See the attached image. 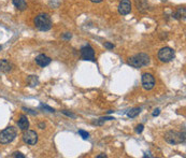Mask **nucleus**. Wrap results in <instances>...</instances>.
Wrapping results in <instances>:
<instances>
[{
	"label": "nucleus",
	"mask_w": 186,
	"mask_h": 158,
	"mask_svg": "<svg viewBox=\"0 0 186 158\" xmlns=\"http://www.w3.org/2000/svg\"><path fill=\"white\" fill-rule=\"evenodd\" d=\"M13 1V5H15L16 9H18L20 11H24L27 8V3L25 0H12Z\"/></svg>",
	"instance_id": "ddd939ff"
},
{
	"label": "nucleus",
	"mask_w": 186,
	"mask_h": 158,
	"mask_svg": "<svg viewBox=\"0 0 186 158\" xmlns=\"http://www.w3.org/2000/svg\"><path fill=\"white\" fill-rule=\"evenodd\" d=\"M159 113H160V110H159V109H155L154 112H153V116H158Z\"/></svg>",
	"instance_id": "a878e982"
},
{
	"label": "nucleus",
	"mask_w": 186,
	"mask_h": 158,
	"mask_svg": "<svg viewBox=\"0 0 186 158\" xmlns=\"http://www.w3.org/2000/svg\"><path fill=\"white\" fill-rule=\"evenodd\" d=\"M137 8L141 12H144L147 9V2L145 0H137Z\"/></svg>",
	"instance_id": "2eb2a0df"
},
{
	"label": "nucleus",
	"mask_w": 186,
	"mask_h": 158,
	"mask_svg": "<svg viewBox=\"0 0 186 158\" xmlns=\"http://www.w3.org/2000/svg\"><path fill=\"white\" fill-rule=\"evenodd\" d=\"M23 140L28 145H36L38 142V134L34 130H26L23 134Z\"/></svg>",
	"instance_id": "423d86ee"
},
{
	"label": "nucleus",
	"mask_w": 186,
	"mask_h": 158,
	"mask_svg": "<svg viewBox=\"0 0 186 158\" xmlns=\"http://www.w3.org/2000/svg\"><path fill=\"white\" fill-rule=\"evenodd\" d=\"M184 16H185V9H184V8H183V9H179L177 10V12L174 14V17H175V19H182V17L184 19Z\"/></svg>",
	"instance_id": "f3484780"
},
{
	"label": "nucleus",
	"mask_w": 186,
	"mask_h": 158,
	"mask_svg": "<svg viewBox=\"0 0 186 158\" xmlns=\"http://www.w3.org/2000/svg\"><path fill=\"white\" fill-rule=\"evenodd\" d=\"M12 157H18V158H25V155H23L22 153L20 152H14V153L11 155Z\"/></svg>",
	"instance_id": "412c9836"
},
{
	"label": "nucleus",
	"mask_w": 186,
	"mask_h": 158,
	"mask_svg": "<svg viewBox=\"0 0 186 158\" xmlns=\"http://www.w3.org/2000/svg\"><path fill=\"white\" fill-rule=\"evenodd\" d=\"M12 68H13V66L9 60H7V59H1L0 60V71L8 73V72H10L12 70Z\"/></svg>",
	"instance_id": "f8f14e48"
},
{
	"label": "nucleus",
	"mask_w": 186,
	"mask_h": 158,
	"mask_svg": "<svg viewBox=\"0 0 186 158\" xmlns=\"http://www.w3.org/2000/svg\"><path fill=\"white\" fill-rule=\"evenodd\" d=\"M92 2H94V3H99V2H101L102 0H90Z\"/></svg>",
	"instance_id": "c85d7f7f"
},
{
	"label": "nucleus",
	"mask_w": 186,
	"mask_h": 158,
	"mask_svg": "<svg viewBox=\"0 0 186 158\" xmlns=\"http://www.w3.org/2000/svg\"><path fill=\"white\" fill-rule=\"evenodd\" d=\"M78 134H80V136L82 137V139H84V140H87L88 138H89V134H88L87 131H85V130L80 129L78 130Z\"/></svg>",
	"instance_id": "a211bd4d"
},
{
	"label": "nucleus",
	"mask_w": 186,
	"mask_h": 158,
	"mask_svg": "<svg viewBox=\"0 0 186 158\" xmlns=\"http://www.w3.org/2000/svg\"><path fill=\"white\" fill-rule=\"evenodd\" d=\"M17 126L20 130H27L29 127V120L27 118V116L24 114H22L20 116V120L17 122Z\"/></svg>",
	"instance_id": "9b49d317"
},
{
	"label": "nucleus",
	"mask_w": 186,
	"mask_h": 158,
	"mask_svg": "<svg viewBox=\"0 0 186 158\" xmlns=\"http://www.w3.org/2000/svg\"><path fill=\"white\" fill-rule=\"evenodd\" d=\"M165 139L168 143L170 144H181L185 142V131L183 132H177V131H173L170 130L165 134Z\"/></svg>",
	"instance_id": "20e7f679"
},
{
	"label": "nucleus",
	"mask_w": 186,
	"mask_h": 158,
	"mask_svg": "<svg viewBox=\"0 0 186 158\" xmlns=\"http://www.w3.org/2000/svg\"><path fill=\"white\" fill-rule=\"evenodd\" d=\"M34 25L41 31H47L52 28V20L47 14H39L34 19Z\"/></svg>",
	"instance_id": "f03ea898"
},
{
	"label": "nucleus",
	"mask_w": 186,
	"mask_h": 158,
	"mask_svg": "<svg viewBox=\"0 0 186 158\" xmlns=\"http://www.w3.org/2000/svg\"><path fill=\"white\" fill-rule=\"evenodd\" d=\"M140 112H141V109L140 108H133L131 110H129L127 112V116L128 117H130V118H133V117H136L137 115L140 114Z\"/></svg>",
	"instance_id": "4468645a"
},
{
	"label": "nucleus",
	"mask_w": 186,
	"mask_h": 158,
	"mask_svg": "<svg viewBox=\"0 0 186 158\" xmlns=\"http://www.w3.org/2000/svg\"><path fill=\"white\" fill-rule=\"evenodd\" d=\"M28 83H29V85L31 87H34L38 85V83H39V81H38V77H34V75H30L29 77H28Z\"/></svg>",
	"instance_id": "dca6fc26"
},
{
	"label": "nucleus",
	"mask_w": 186,
	"mask_h": 158,
	"mask_svg": "<svg viewBox=\"0 0 186 158\" xmlns=\"http://www.w3.org/2000/svg\"><path fill=\"white\" fill-rule=\"evenodd\" d=\"M174 58V51L171 48H162L158 52V59L162 62H169Z\"/></svg>",
	"instance_id": "39448f33"
},
{
	"label": "nucleus",
	"mask_w": 186,
	"mask_h": 158,
	"mask_svg": "<svg viewBox=\"0 0 186 158\" xmlns=\"http://www.w3.org/2000/svg\"><path fill=\"white\" fill-rule=\"evenodd\" d=\"M51 61H52V59L49 56L44 55V54H40L36 57V62H37V65H39L40 67H46L51 63Z\"/></svg>",
	"instance_id": "9d476101"
},
{
	"label": "nucleus",
	"mask_w": 186,
	"mask_h": 158,
	"mask_svg": "<svg viewBox=\"0 0 186 158\" xmlns=\"http://www.w3.org/2000/svg\"><path fill=\"white\" fill-rule=\"evenodd\" d=\"M39 128H40V129H44V128H45V124H43V123H40Z\"/></svg>",
	"instance_id": "bb28decb"
},
{
	"label": "nucleus",
	"mask_w": 186,
	"mask_h": 158,
	"mask_svg": "<svg viewBox=\"0 0 186 158\" xmlns=\"http://www.w3.org/2000/svg\"><path fill=\"white\" fill-rule=\"evenodd\" d=\"M131 11V2L130 0H122L118 5V12L122 15H127Z\"/></svg>",
	"instance_id": "1a4fd4ad"
},
{
	"label": "nucleus",
	"mask_w": 186,
	"mask_h": 158,
	"mask_svg": "<svg viewBox=\"0 0 186 158\" xmlns=\"http://www.w3.org/2000/svg\"><path fill=\"white\" fill-rule=\"evenodd\" d=\"M23 110L26 111V112H28V113H29V114H31V115H37V112H36V111H34V110H31V109H27V108H23Z\"/></svg>",
	"instance_id": "5701e85b"
},
{
	"label": "nucleus",
	"mask_w": 186,
	"mask_h": 158,
	"mask_svg": "<svg viewBox=\"0 0 186 158\" xmlns=\"http://www.w3.org/2000/svg\"><path fill=\"white\" fill-rule=\"evenodd\" d=\"M150 56L147 54H144V53H139L137 55L132 56V57L129 58L128 60V63L133 68H139L141 67H145L147 65H150Z\"/></svg>",
	"instance_id": "f257e3e1"
},
{
	"label": "nucleus",
	"mask_w": 186,
	"mask_h": 158,
	"mask_svg": "<svg viewBox=\"0 0 186 158\" xmlns=\"http://www.w3.org/2000/svg\"><path fill=\"white\" fill-rule=\"evenodd\" d=\"M97 158H107V155L106 154H101V155H98Z\"/></svg>",
	"instance_id": "cd10ccee"
},
{
	"label": "nucleus",
	"mask_w": 186,
	"mask_h": 158,
	"mask_svg": "<svg viewBox=\"0 0 186 158\" xmlns=\"http://www.w3.org/2000/svg\"><path fill=\"white\" fill-rule=\"evenodd\" d=\"M143 129H144V126H143L142 124H140V125H138L137 126V128H136V131H137L138 134H141L143 131Z\"/></svg>",
	"instance_id": "4be33fe9"
},
{
	"label": "nucleus",
	"mask_w": 186,
	"mask_h": 158,
	"mask_svg": "<svg viewBox=\"0 0 186 158\" xmlns=\"http://www.w3.org/2000/svg\"><path fill=\"white\" fill-rule=\"evenodd\" d=\"M104 48H108V50H113V48H114V45L111 43H109V42H106V43H104Z\"/></svg>",
	"instance_id": "b1692460"
},
{
	"label": "nucleus",
	"mask_w": 186,
	"mask_h": 158,
	"mask_svg": "<svg viewBox=\"0 0 186 158\" xmlns=\"http://www.w3.org/2000/svg\"><path fill=\"white\" fill-rule=\"evenodd\" d=\"M71 37H72V34H69V32H66V34L63 36V38L66 39V40H70V39H71Z\"/></svg>",
	"instance_id": "393cba45"
},
{
	"label": "nucleus",
	"mask_w": 186,
	"mask_h": 158,
	"mask_svg": "<svg viewBox=\"0 0 186 158\" xmlns=\"http://www.w3.org/2000/svg\"><path fill=\"white\" fill-rule=\"evenodd\" d=\"M17 136V130L13 126L7 127L5 130L0 132V144H8L11 143Z\"/></svg>",
	"instance_id": "7ed1b4c3"
},
{
	"label": "nucleus",
	"mask_w": 186,
	"mask_h": 158,
	"mask_svg": "<svg viewBox=\"0 0 186 158\" xmlns=\"http://www.w3.org/2000/svg\"><path fill=\"white\" fill-rule=\"evenodd\" d=\"M63 113H64L65 115L69 116V117H71V118H77V115L73 114V113H71V112H68L67 110H64L63 111Z\"/></svg>",
	"instance_id": "aec40b11"
},
{
	"label": "nucleus",
	"mask_w": 186,
	"mask_h": 158,
	"mask_svg": "<svg viewBox=\"0 0 186 158\" xmlns=\"http://www.w3.org/2000/svg\"><path fill=\"white\" fill-rule=\"evenodd\" d=\"M1 48H2V46H1V45H0V51H1Z\"/></svg>",
	"instance_id": "c756f323"
},
{
	"label": "nucleus",
	"mask_w": 186,
	"mask_h": 158,
	"mask_svg": "<svg viewBox=\"0 0 186 158\" xmlns=\"http://www.w3.org/2000/svg\"><path fill=\"white\" fill-rule=\"evenodd\" d=\"M39 108H40V109H42V110H46L47 112H51V113H54V112H55L54 109H53V108H51V106H49V105L40 104Z\"/></svg>",
	"instance_id": "6ab92c4d"
},
{
	"label": "nucleus",
	"mask_w": 186,
	"mask_h": 158,
	"mask_svg": "<svg viewBox=\"0 0 186 158\" xmlns=\"http://www.w3.org/2000/svg\"><path fill=\"white\" fill-rule=\"evenodd\" d=\"M142 86L146 91H151L155 86V79L151 73H144L142 75Z\"/></svg>",
	"instance_id": "6e6552de"
},
{
	"label": "nucleus",
	"mask_w": 186,
	"mask_h": 158,
	"mask_svg": "<svg viewBox=\"0 0 186 158\" xmlns=\"http://www.w3.org/2000/svg\"><path fill=\"white\" fill-rule=\"evenodd\" d=\"M81 57L84 60L95 61V51L90 45H85L81 48Z\"/></svg>",
	"instance_id": "0eeeda50"
}]
</instances>
